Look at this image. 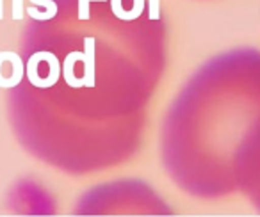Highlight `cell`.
Segmentation results:
<instances>
[{"label":"cell","mask_w":260,"mask_h":217,"mask_svg":"<svg viewBox=\"0 0 260 217\" xmlns=\"http://www.w3.org/2000/svg\"><path fill=\"white\" fill-rule=\"evenodd\" d=\"M198 79L207 87V96L200 86L191 80L178 100L171 108L166 123H192L182 127H166L164 135H175L187 132L192 137V153L207 157V162L216 167L212 194H221L219 169L224 162H230L232 174L235 180V162L251 139V135L260 128V93L255 89L244 91L235 87L219 89L217 94L210 91L203 73H196Z\"/></svg>","instance_id":"obj_1"},{"label":"cell","mask_w":260,"mask_h":217,"mask_svg":"<svg viewBox=\"0 0 260 217\" xmlns=\"http://www.w3.org/2000/svg\"><path fill=\"white\" fill-rule=\"evenodd\" d=\"M235 176H237V185H241L246 192H251L260 185V128L239 153Z\"/></svg>","instance_id":"obj_2"}]
</instances>
